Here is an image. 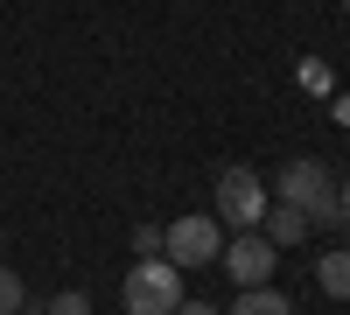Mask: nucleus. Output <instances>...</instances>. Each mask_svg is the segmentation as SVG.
<instances>
[{
	"label": "nucleus",
	"instance_id": "obj_12",
	"mask_svg": "<svg viewBox=\"0 0 350 315\" xmlns=\"http://www.w3.org/2000/svg\"><path fill=\"white\" fill-rule=\"evenodd\" d=\"M175 315H224V308H211V301H183Z\"/></svg>",
	"mask_w": 350,
	"mask_h": 315
},
{
	"label": "nucleus",
	"instance_id": "obj_3",
	"mask_svg": "<svg viewBox=\"0 0 350 315\" xmlns=\"http://www.w3.org/2000/svg\"><path fill=\"white\" fill-rule=\"evenodd\" d=\"M161 260H175L183 273L217 266V260H224V224H217V217H168V224H161Z\"/></svg>",
	"mask_w": 350,
	"mask_h": 315
},
{
	"label": "nucleus",
	"instance_id": "obj_15",
	"mask_svg": "<svg viewBox=\"0 0 350 315\" xmlns=\"http://www.w3.org/2000/svg\"><path fill=\"white\" fill-rule=\"evenodd\" d=\"M21 315H36V308H21Z\"/></svg>",
	"mask_w": 350,
	"mask_h": 315
},
{
	"label": "nucleus",
	"instance_id": "obj_14",
	"mask_svg": "<svg viewBox=\"0 0 350 315\" xmlns=\"http://www.w3.org/2000/svg\"><path fill=\"white\" fill-rule=\"evenodd\" d=\"M343 14H350V0H343Z\"/></svg>",
	"mask_w": 350,
	"mask_h": 315
},
{
	"label": "nucleus",
	"instance_id": "obj_9",
	"mask_svg": "<svg viewBox=\"0 0 350 315\" xmlns=\"http://www.w3.org/2000/svg\"><path fill=\"white\" fill-rule=\"evenodd\" d=\"M28 308V288H21V273H8L0 266V315H21Z\"/></svg>",
	"mask_w": 350,
	"mask_h": 315
},
{
	"label": "nucleus",
	"instance_id": "obj_10",
	"mask_svg": "<svg viewBox=\"0 0 350 315\" xmlns=\"http://www.w3.org/2000/svg\"><path fill=\"white\" fill-rule=\"evenodd\" d=\"M133 252L154 260V252H161V224H133Z\"/></svg>",
	"mask_w": 350,
	"mask_h": 315
},
{
	"label": "nucleus",
	"instance_id": "obj_11",
	"mask_svg": "<svg viewBox=\"0 0 350 315\" xmlns=\"http://www.w3.org/2000/svg\"><path fill=\"white\" fill-rule=\"evenodd\" d=\"M49 315H92V295H77V288H70V295H56Z\"/></svg>",
	"mask_w": 350,
	"mask_h": 315
},
{
	"label": "nucleus",
	"instance_id": "obj_5",
	"mask_svg": "<svg viewBox=\"0 0 350 315\" xmlns=\"http://www.w3.org/2000/svg\"><path fill=\"white\" fill-rule=\"evenodd\" d=\"M273 260H280V252L267 245V232H239V238L224 245V273L239 280V288H267V273H273Z\"/></svg>",
	"mask_w": 350,
	"mask_h": 315
},
{
	"label": "nucleus",
	"instance_id": "obj_1",
	"mask_svg": "<svg viewBox=\"0 0 350 315\" xmlns=\"http://www.w3.org/2000/svg\"><path fill=\"white\" fill-rule=\"evenodd\" d=\"M280 204H295L308 224H336L343 210H336V182H329V168L315 161V154H295L280 168Z\"/></svg>",
	"mask_w": 350,
	"mask_h": 315
},
{
	"label": "nucleus",
	"instance_id": "obj_2",
	"mask_svg": "<svg viewBox=\"0 0 350 315\" xmlns=\"http://www.w3.org/2000/svg\"><path fill=\"white\" fill-rule=\"evenodd\" d=\"M120 301H126V315H175L183 308V266L175 260H140L133 273H126V288H120Z\"/></svg>",
	"mask_w": 350,
	"mask_h": 315
},
{
	"label": "nucleus",
	"instance_id": "obj_6",
	"mask_svg": "<svg viewBox=\"0 0 350 315\" xmlns=\"http://www.w3.org/2000/svg\"><path fill=\"white\" fill-rule=\"evenodd\" d=\"M259 232H267V245H273V252H287V245H301V238L315 232V224H308L295 204H273L267 217H259Z\"/></svg>",
	"mask_w": 350,
	"mask_h": 315
},
{
	"label": "nucleus",
	"instance_id": "obj_8",
	"mask_svg": "<svg viewBox=\"0 0 350 315\" xmlns=\"http://www.w3.org/2000/svg\"><path fill=\"white\" fill-rule=\"evenodd\" d=\"M231 315H295V301L273 295V288H245L239 301H231Z\"/></svg>",
	"mask_w": 350,
	"mask_h": 315
},
{
	"label": "nucleus",
	"instance_id": "obj_7",
	"mask_svg": "<svg viewBox=\"0 0 350 315\" xmlns=\"http://www.w3.org/2000/svg\"><path fill=\"white\" fill-rule=\"evenodd\" d=\"M315 288L329 301H350V252H323V260H315Z\"/></svg>",
	"mask_w": 350,
	"mask_h": 315
},
{
	"label": "nucleus",
	"instance_id": "obj_13",
	"mask_svg": "<svg viewBox=\"0 0 350 315\" xmlns=\"http://www.w3.org/2000/svg\"><path fill=\"white\" fill-rule=\"evenodd\" d=\"M336 210H343V224H350V182H343V189H336Z\"/></svg>",
	"mask_w": 350,
	"mask_h": 315
},
{
	"label": "nucleus",
	"instance_id": "obj_4",
	"mask_svg": "<svg viewBox=\"0 0 350 315\" xmlns=\"http://www.w3.org/2000/svg\"><path fill=\"white\" fill-rule=\"evenodd\" d=\"M267 210H273V196H267V182H259V168H224V176H217V224L259 232Z\"/></svg>",
	"mask_w": 350,
	"mask_h": 315
}]
</instances>
